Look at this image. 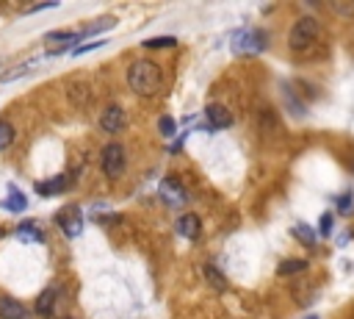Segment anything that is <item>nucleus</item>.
<instances>
[{
  "instance_id": "f257e3e1",
  "label": "nucleus",
  "mask_w": 354,
  "mask_h": 319,
  "mask_svg": "<svg viewBox=\"0 0 354 319\" xmlns=\"http://www.w3.org/2000/svg\"><path fill=\"white\" fill-rule=\"evenodd\" d=\"M127 86L138 95V97H155L164 86V75L161 67L150 58H138L127 67Z\"/></svg>"
},
{
  "instance_id": "f03ea898",
  "label": "nucleus",
  "mask_w": 354,
  "mask_h": 319,
  "mask_svg": "<svg viewBox=\"0 0 354 319\" xmlns=\"http://www.w3.org/2000/svg\"><path fill=\"white\" fill-rule=\"evenodd\" d=\"M230 47H233L236 56H257L268 47V36L260 28H241V31L233 34Z\"/></svg>"
},
{
  "instance_id": "7ed1b4c3",
  "label": "nucleus",
  "mask_w": 354,
  "mask_h": 319,
  "mask_svg": "<svg viewBox=\"0 0 354 319\" xmlns=\"http://www.w3.org/2000/svg\"><path fill=\"white\" fill-rule=\"evenodd\" d=\"M318 34H321L318 20H313V17H299V20L294 23L291 34H288V45H291L294 50H305V47H310V45L318 39Z\"/></svg>"
},
{
  "instance_id": "20e7f679",
  "label": "nucleus",
  "mask_w": 354,
  "mask_h": 319,
  "mask_svg": "<svg viewBox=\"0 0 354 319\" xmlns=\"http://www.w3.org/2000/svg\"><path fill=\"white\" fill-rule=\"evenodd\" d=\"M125 167H127V153H125V147H122L119 142H108V145L103 147V153H100V169H103V175H105V178H119V175L125 172Z\"/></svg>"
},
{
  "instance_id": "39448f33",
  "label": "nucleus",
  "mask_w": 354,
  "mask_h": 319,
  "mask_svg": "<svg viewBox=\"0 0 354 319\" xmlns=\"http://www.w3.org/2000/svg\"><path fill=\"white\" fill-rule=\"evenodd\" d=\"M55 222H58V228H61L69 239H75V236H81V231H84V211H81L78 206H66V209H61V211L55 214Z\"/></svg>"
},
{
  "instance_id": "423d86ee",
  "label": "nucleus",
  "mask_w": 354,
  "mask_h": 319,
  "mask_svg": "<svg viewBox=\"0 0 354 319\" xmlns=\"http://www.w3.org/2000/svg\"><path fill=\"white\" fill-rule=\"evenodd\" d=\"M158 195H161V200L169 206V209H183L186 203H188V191L177 183V180H172V178H166V180H161V186H158Z\"/></svg>"
},
{
  "instance_id": "0eeeda50",
  "label": "nucleus",
  "mask_w": 354,
  "mask_h": 319,
  "mask_svg": "<svg viewBox=\"0 0 354 319\" xmlns=\"http://www.w3.org/2000/svg\"><path fill=\"white\" fill-rule=\"evenodd\" d=\"M122 128H125V111H122V106L103 108V114H100V131L103 134H119Z\"/></svg>"
},
{
  "instance_id": "6e6552de",
  "label": "nucleus",
  "mask_w": 354,
  "mask_h": 319,
  "mask_svg": "<svg viewBox=\"0 0 354 319\" xmlns=\"http://www.w3.org/2000/svg\"><path fill=\"white\" fill-rule=\"evenodd\" d=\"M0 319H31V314L20 300L0 294Z\"/></svg>"
},
{
  "instance_id": "1a4fd4ad",
  "label": "nucleus",
  "mask_w": 354,
  "mask_h": 319,
  "mask_svg": "<svg viewBox=\"0 0 354 319\" xmlns=\"http://www.w3.org/2000/svg\"><path fill=\"white\" fill-rule=\"evenodd\" d=\"M205 114H207V119H210V128H230V125H233V114H230L225 106H219V103H210V106L205 108Z\"/></svg>"
},
{
  "instance_id": "9d476101",
  "label": "nucleus",
  "mask_w": 354,
  "mask_h": 319,
  "mask_svg": "<svg viewBox=\"0 0 354 319\" xmlns=\"http://www.w3.org/2000/svg\"><path fill=\"white\" fill-rule=\"evenodd\" d=\"M175 228H177V233L183 239H197L199 236V217L197 214H183Z\"/></svg>"
},
{
  "instance_id": "9b49d317",
  "label": "nucleus",
  "mask_w": 354,
  "mask_h": 319,
  "mask_svg": "<svg viewBox=\"0 0 354 319\" xmlns=\"http://www.w3.org/2000/svg\"><path fill=\"white\" fill-rule=\"evenodd\" d=\"M69 183H73V180H69L66 175H55L53 180H47V183H36V191H39V195H61V191L69 186Z\"/></svg>"
},
{
  "instance_id": "f8f14e48",
  "label": "nucleus",
  "mask_w": 354,
  "mask_h": 319,
  "mask_svg": "<svg viewBox=\"0 0 354 319\" xmlns=\"http://www.w3.org/2000/svg\"><path fill=\"white\" fill-rule=\"evenodd\" d=\"M3 209H6V211H14V214H20V211H25V209H28V200H25V195H23L20 189L9 186V198L3 200Z\"/></svg>"
},
{
  "instance_id": "ddd939ff",
  "label": "nucleus",
  "mask_w": 354,
  "mask_h": 319,
  "mask_svg": "<svg viewBox=\"0 0 354 319\" xmlns=\"http://www.w3.org/2000/svg\"><path fill=\"white\" fill-rule=\"evenodd\" d=\"M55 297H58V289H55V286H50V289L36 300V314H39V316H53Z\"/></svg>"
},
{
  "instance_id": "4468645a",
  "label": "nucleus",
  "mask_w": 354,
  "mask_h": 319,
  "mask_svg": "<svg viewBox=\"0 0 354 319\" xmlns=\"http://www.w3.org/2000/svg\"><path fill=\"white\" fill-rule=\"evenodd\" d=\"M205 278H207V283H210V289H216V292H225L227 289V278L216 270V264H205Z\"/></svg>"
},
{
  "instance_id": "2eb2a0df",
  "label": "nucleus",
  "mask_w": 354,
  "mask_h": 319,
  "mask_svg": "<svg viewBox=\"0 0 354 319\" xmlns=\"http://www.w3.org/2000/svg\"><path fill=\"white\" fill-rule=\"evenodd\" d=\"M17 236L23 239V241H31V244H39V241H45V233L34 225V222H23L20 228H17Z\"/></svg>"
},
{
  "instance_id": "dca6fc26",
  "label": "nucleus",
  "mask_w": 354,
  "mask_h": 319,
  "mask_svg": "<svg viewBox=\"0 0 354 319\" xmlns=\"http://www.w3.org/2000/svg\"><path fill=\"white\" fill-rule=\"evenodd\" d=\"M34 64H36V61H25V64H17L14 70H6L3 75H0V81H3V84H9V81H17V78L28 75V73L34 70Z\"/></svg>"
},
{
  "instance_id": "f3484780",
  "label": "nucleus",
  "mask_w": 354,
  "mask_h": 319,
  "mask_svg": "<svg viewBox=\"0 0 354 319\" xmlns=\"http://www.w3.org/2000/svg\"><path fill=\"white\" fill-rule=\"evenodd\" d=\"M45 39H47V42H66V45H75L78 39H84V34H81V31H78V34H75V31H50Z\"/></svg>"
},
{
  "instance_id": "a211bd4d",
  "label": "nucleus",
  "mask_w": 354,
  "mask_h": 319,
  "mask_svg": "<svg viewBox=\"0 0 354 319\" xmlns=\"http://www.w3.org/2000/svg\"><path fill=\"white\" fill-rule=\"evenodd\" d=\"M307 270V261L305 259H288V261H282L279 264V275H296V272H305Z\"/></svg>"
},
{
  "instance_id": "6ab92c4d",
  "label": "nucleus",
  "mask_w": 354,
  "mask_h": 319,
  "mask_svg": "<svg viewBox=\"0 0 354 319\" xmlns=\"http://www.w3.org/2000/svg\"><path fill=\"white\" fill-rule=\"evenodd\" d=\"M14 142V125L9 119H0V150H6Z\"/></svg>"
},
{
  "instance_id": "aec40b11",
  "label": "nucleus",
  "mask_w": 354,
  "mask_h": 319,
  "mask_svg": "<svg viewBox=\"0 0 354 319\" xmlns=\"http://www.w3.org/2000/svg\"><path fill=\"white\" fill-rule=\"evenodd\" d=\"M141 45L150 47V50H164V47H175L177 39H175V36H153V39H144Z\"/></svg>"
},
{
  "instance_id": "412c9836",
  "label": "nucleus",
  "mask_w": 354,
  "mask_h": 319,
  "mask_svg": "<svg viewBox=\"0 0 354 319\" xmlns=\"http://www.w3.org/2000/svg\"><path fill=\"white\" fill-rule=\"evenodd\" d=\"M114 25H116V20H114V17H103V20H97L94 25H89L86 31H81V34H84V39H89L92 34H97V31H108V28H114Z\"/></svg>"
},
{
  "instance_id": "4be33fe9",
  "label": "nucleus",
  "mask_w": 354,
  "mask_h": 319,
  "mask_svg": "<svg viewBox=\"0 0 354 319\" xmlns=\"http://www.w3.org/2000/svg\"><path fill=\"white\" fill-rule=\"evenodd\" d=\"M294 236H296V239H302L307 247H313V244H316V233H313V228H307V225H302V222H299V225H294Z\"/></svg>"
},
{
  "instance_id": "5701e85b",
  "label": "nucleus",
  "mask_w": 354,
  "mask_h": 319,
  "mask_svg": "<svg viewBox=\"0 0 354 319\" xmlns=\"http://www.w3.org/2000/svg\"><path fill=\"white\" fill-rule=\"evenodd\" d=\"M329 9L335 14H340V17H354V3H346V0H343V3H340V0H332Z\"/></svg>"
},
{
  "instance_id": "b1692460",
  "label": "nucleus",
  "mask_w": 354,
  "mask_h": 319,
  "mask_svg": "<svg viewBox=\"0 0 354 319\" xmlns=\"http://www.w3.org/2000/svg\"><path fill=\"white\" fill-rule=\"evenodd\" d=\"M158 128H161L164 137H175V131H177V125H175L172 117H161V119H158Z\"/></svg>"
},
{
  "instance_id": "393cba45",
  "label": "nucleus",
  "mask_w": 354,
  "mask_h": 319,
  "mask_svg": "<svg viewBox=\"0 0 354 319\" xmlns=\"http://www.w3.org/2000/svg\"><path fill=\"white\" fill-rule=\"evenodd\" d=\"M318 233L327 239L329 233H332V214L327 211V214H321V220H318Z\"/></svg>"
},
{
  "instance_id": "a878e982",
  "label": "nucleus",
  "mask_w": 354,
  "mask_h": 319,
  "mask_svg": "<svg viewBox=\"0 0 354 319\" xmlns=\"http://www.w3.org/2000/svg\"><path fill=\"white\" fill-rule=\"evenodd\" d=\"M335 206H338V211H343V214H349V211H351V195H349V191L335 200Z\"/></svg>"
},
{
  "instance_id": "bb28decb",
  "label": "nucleus",
  "mask_w": 354,
  "mask_h": 319,
  "mask_svg": "<svg viewBox=\"0 0 354 319\" xmlns=\"http://www.w3.org/2000/svg\"><path fill=\"white\" fill-rule=\"evenodd\" d=\"M103 45H105L103 39H100V42H89V45H81V47H75V50H73V56H84V53H89V50H100Z\"/></svg>"
},
{
  "instance_id": "cd10ccee",
  "label": "nucleus",
  "mask_w": 354,
  "mask_h": 319,
  "mask_svg": "<svg viewBox=\"0 0 354 319\" xmlns=\"http://www.w3.org/2000/svg\"><path fill=\"white\" fill-rule=\"evenodd\" d=\"M349 239H351V233H343V236H340V239H338V244H340V247H343V244H346V241H349Z\"/></svg>"
},
{
  "instance_id": "c85d7f7f",
  "label": "nucleus",
  "mask_w": 354,
  "mask_h": 319,
  "mask_svg": "<svg viewBox=\"0 0 354 319\" xmlns=\"http://www.w3.org/2000/svg\"><path fill=\"white\" fill-rule=\"evenodd\" d=\"M307 319H318V316H307Z\"/></svg>"
}]
</instances>
